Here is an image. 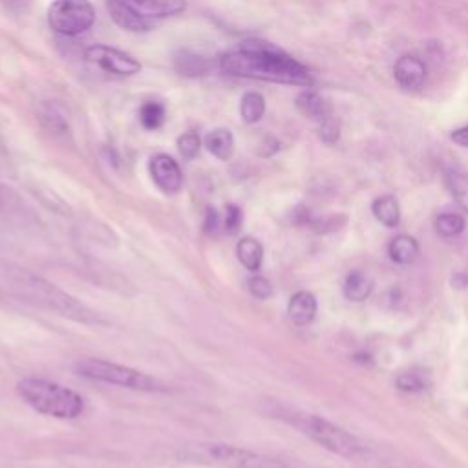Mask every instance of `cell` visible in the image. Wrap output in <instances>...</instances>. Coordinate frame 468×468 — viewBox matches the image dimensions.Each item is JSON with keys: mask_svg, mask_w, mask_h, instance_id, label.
I'll return each instance as SVG.
<instances>
[{"mask_svg": "<svg viewBox=\"0 0 468 468\" xmlns=\"http://www.w3.org/2000/svg\"><path fill=\"white\" fill-rule=\"evenodd\" d=\"M287 314L292 324L307 325L316 316V298L309 291H298L291 296L287 305Z\"/></svg>", "mask_w": 468, "mask_h": 468, "instance_id": "cell-12", "label": "cell"}, {"mask_svg": "<svg viewBox=\"0 0 468 468\" xmlns=\"http://www.w3.org/2000/svg\"><path fill=\"white\" fill-rule=\"evenodd\" d=\"M318 124V137L327 143V144H333L338 141L340 137V121L331 113L327 117H324Z\"/></svg>", "mask_w": 468, "mask_h": 468, "instance_id": "cell-25", "label": "cell"}, {"mask_svg": "<svg viewBox=\"0 0 468 468\" xmlns=\"http://www.w3.org/2000/svg\"><path fill=\"white\" fill-rule=\"evenodd\" d=\"M395 80L406 88V90H415L419 88L424 79H426V64L413 55H402L393 68Z\"/></svg>", "mask_w": 468, "mask_h": 468, "instance_id": "cell-11", "label": "cell"}, {"mask_svg": "<svg viewBox=\"0 0 468 468\" xmlns=\"http://www.w3.org/2000/svg\"><path fill=\"white\" fill-rule=\"evenodd\" d=\"M177 150L183 155V159L190 161L194 159L201 150V139L196 132H186L177 137Z\"/></svg>", "mask_w": 468, "mask_h": 468, "instance_id": "cell-24", "label": "cell"}, {"mask_svg": "<svg viewBox=\"0 0 468 468\" xmlns=\"http://www.w3.org/2000/svg\"><path fill=\"white\" fill-rule=\"evenodd\" d=\"M84 58L97 69L115 77H130L141 71V62L137 58L106 44H95L86 48Z\"/></svg>", "mask_w": 468, "mask_h": 468, "instance_id": "cell-9", "label": "cell"}, {"mask_svg": "<svg viewBox=\"0 0 468 468\" xmlns=\"http://www.w3.org/2000/svg\"><path fill=\"white\" fill-rule=\"evenodd\" d=\"M464 218L461 214H453V212H444V214H439L437 219H435V229L441 236L444 238H452V236H457L464 230Z\"/></svg>", "mask_w": 468, "mask_h": 468, "instance_id": "cell-23", "label": "cell"}, {"mask_svg": "<svg viewBox=\"0 0 468 468\" xmlns=\"http://www.w3.org/2000/svg\"><path fill=\"white\" fill-rule=\"evenodd\" d=\"M247 289H249V292H250L254 298H260V300H267V298L272 294V285H271V282H269L265 276H260V274H252V276L247 280Z\"/></svg>", "mask_w": 468, "mask_h": 468, "instance_id": "cell-27", "label": "cell"}, {"mask_svg": "<svg viewBox=\"0 0 468 468\" xmlns=\"http://www.w3.org/2000/svg\"><path fill=\"white\" fill-rule=\"evenodd\" d=\"M176 459L183 464L203 468H285L276 459L241 446L216 441L185 442L177 446Z\"/></svg>", "mask_w": 468, "mask_h": 468, "instance_id": "cell-3", "label": "cell"}, {"mask_svg": "<svg viewBox=\"0 0 468 468\" xmlns=\"http://www.w3.org/2000/svg\"><path fill=\"white\" fill-rule=\"evenodd\" d=\"M388 250L395 263L408 265V263H413L415 258L419 256V243L415 238H411L408 234H399L391 239Z\"/></svg>", "mask_w": 468, "mask_h": 468, "instance_id": "cell-17", "label": "cell"}, {"mask_svg": "<svg viewBox=\"0 0 468 468\" xmlns=\"http://www.w3.org/2000/svg\"><path fill=\"white\" fill-rule=\"evenodd\" d=\"M450 137H452V141H453L455 144L468 148V124H466V126H461V128H457V130H453Z\"/></svg>", "mask_w": 468, "mask_h": 468, "instance_id": "cell-29", "label": "cell"}, {"mask_svg": "<svg viewBox=\"0 0 468 468\" xmlns=\"http://www.w3.org/2000/svg\"><path fill=\"white\" fill-rule=\"evenodd\" d=\"M446 183H448L450 192L453 194L457 205L468 212V174L448 172Z\"/></svg>", "mask_w": 468, "mask_h": 468, "instance_id": "cell-22", "label": "cell"}, {"mask_svg": "<svg viewBox=\"0 0 468 468\" xmlns=\"http://www.w3.org/2000/svg\"><path fill=\"white\" fill-rule=\"evenodd\" d=\"M276 415L291 422L303 435H307L309 439H313L314 442H318L320 446H324L333 453H338L342 457H355L364 452V444L355 435L347 433L346 430L335 426L333 422L318 415H311L296 410H280Z\"/></svg>", "mask_w": 468, "mask_h": 468, "instance_id": "cell-6", "label": "cell"}, {"mask_svg": "<svg viewBox=\"0 0 468 468\" xmlns=\"http://www.w3.org/2000/svg\"><path fill=\"white\" fill-rule=\"evenodd\" d=\"M236 256L238 261L250 272L260 271L261 261H263V245L252 238V236H245L236 243Z\"/></svg>", "mask_w": 468, "mask_h": 468, "instance_id": "cell-16", "label": "cell"}, {"mask_svg": "<svg viewBox=\"0 0 468 468\" xmlns=\"http://www.w3.org/2000/svg\"><path fill=\"white\" fill-rule=\"evenodd\" d=\"M371 289H373V280L369 274H366L362 271H353L351 274H347L346 283H344V294L351 302L366 300L369 296Z\"/></svg>", "mask_w": 468, "mask_h": 468, "instance_id": "cell-18", "label": "cell"}, {"mask_svg": "<svg viewBox=\"0 0 468 468\" xmlns=\"http://www.w3.org/2000/svg\"><path fill=\"white\" fill-rule=\"evenodd\" d=\"M205 146L216 159L229 161L234 154L236 141H234V135L229 128H214L212 132L207 133Z\"/></svg>", "mask_w": 468, "mask_h": 468, "instance_id": "cell-14", "label": "cell"}, {"mask_svg": "<svg viewBox=\"0 0 468 468\" xmlns=\"http://www.w3.org/2000/svg\"><path fill=\"white\" fill-rule=\"evenodd\" d=\"M73 369L77 375L97 380V382H106L128 389H137V391H159L163 386L150 375L133 369L130 366L115 364L110 360L102 358H80L73 364Z\"/></svg>", "mask_w": 468, "mask_h": 468, "instance_id": "cell-7", "label": "cell"}, {"mask_svg": "<svg viewBox=\"0 0 468 468\" xmlns=\"http://www.w3.org/2000/svg\"><path fill=\"white\" fill-rule=\"evenodd\" d=\"M298 112L311 119V121H316L320 122L324 117L331 115L333 110H331V104L318 93V91H313V90H303L296 95V101H294Z\"/></svg>", "mask_w": 468, "mask_h": 468, "instance_id": "cell-13", "label": "cell"}, {"mask_svg": "<svg viewBox=\"0 0 468 468\" xmlns=\"http://www.w3.org/2000/svg\"><path fill=\"white\" fill-rule=\"evenodd\" d=\"M139 121L144 130H159L166 121V108L159 101H146L139 108Z\"/></svg>", "mask_w": 468, "mask_h": 468, "instance_id": "cell-21", "label": "cell"}, {"mask_svg": "<svg viewBox=\"0 0 468 468\" xmlns=\"http://www.w3.org/2000/svg\"><path fill=\"white\" fill-rule=\"evenodd\" d=\"M219 68L227 75L243 79L294 86L313 84V77L303 64L294 60L278 46L256 38L245 40L238 49L223 53Z\"/></svg>", "mask_w": 468, "mask_h": 468, "instance_id": "cell-1", "label": "cell"}, {"mask_svg": "<svg viewBox=\"0 0 468 468\" xmlns=\"http://www.w3.org/2000/svg\"><path fill=\"white\" fill-rule=\"evenodd\" d=\"M16 391L29 408L48 417L71 420L84 410V400L77 391L46 378L26 377L18 380Z\"/></svg>", "mask_w": 468, "mask_h": 468, "instance_id": "cell-4", "label": "cell"}, {"mask_svg": "<svg viewBox=\"0 0 468 468\" xmlns=\"http://www.w3.org/2000/svg\"><path fill=\"white\" fill-rule=\"evenodd\" d=\"M371 212L386 227H397L400 221V207L393 196L377 197L371 205Z\"/></svg>", "mask_w": 468, "mask_h": 468, "instance_id": "cell-19", "label": "cell"}, {"mask_svg": "<svg viewBox=\"0 0 468 468\" xmlns=\"http://www.w3.org/2000/svg\"><path fill=\"white\" fill-rule=\"evenodd\" d=\"M186 9V0H108L113 22L126 31H150L168 16Z\"/></svg>", "mask_w": 468, "mask_h": 468, "instance_id": "cell-5", "label": "cell"}, {"mask_svg": "<svg viewBox=\"0 0 468 468\" xmlns=\"http://www.w3.org/2000/svg\"><path fill=\"white\" fill-rule=\"evenodd\" d=\"M148 170L155 186L168 196H174L183 186V172L177 161L168 154H155L150 157Z\"/></svg>", "mask_w": 468, "mask_h": 468, "instance_id": "cell-10", "label": "cell"}, {"mask_svg": "<svg viewBox=\"0 0 468 468\" xmlns=\"http://www.w3.org/2000/svg\"><path fill=\"white\" fill-rule=\"evenodd\" d=\"M395 384H397L399 389H402V391H411V393H413V391H422V389H426V386H428L426 378H424L420 373H415V371H404V373H400V375L397 377Z\"/></svg>", "mask_w": 468, "mask_h": 468, "instance_id": "cell-26", "label": "cell"}, {"mask_svg": "<svg viewBox=\"0 0 468 468\" xmlns=\"http://www.w3.org/2000/svg\"><path fill=\"white\" fill-rule=\"evenodd\" d=\"M265 113V99L258 91H245L239 99V115L247 124L258 122Z\"/></svg>", "mask_w": 468, "mask_h": 468, "instance_id": "cell-20", "label": "cell"}, {"mask_svg": "<svg viewBox=\"0 0 468 468\" xmlns=\"http://www.w3.org/2000/svg\"><path fill=\"white\" fill-rule=\"evenodd\" d=\"M218 227H219V216H218V212L212 208V210H208V212H207L205 230H208V232H216V230H218Z\"/></svg>", "mask_w": 468, "mask_h": 468, "instance_id": "cell-31", "label": "cell"}, {"mask_svg": "<svg viewBox=\"0 0 468 468\" xmlns=\"http://www.w3.org/2000/svg\"><path fill=\"white\" fill-rule=\"evenodd\" d=\"M241 221H243L241 208L236 207V205H229V207H227V212H225V219H223L225 230L230 232V234L238 232V229L241 227Z\"/></svg>", "mask_w": 468, "mask_h": 468, "instance_id": "cell-28", "label": "cell"}, {"mask_svg": "<svg viewBox=\"0 0 468 468\" xmlns=\"http://www.w3.org/2000/svg\"><path fill=\"white\" fill-rule=\"evenodd\" d=\"M176 69L179 75L185 77H201L210 71V60L196 51L181 49L174 58Z\"/></svg>", "mask_w": 468, "mask_h": 468, "instance_id": "cell-15", "label": "cell"}, {"mask_svg": "<svg viewBox=\"0 0 468 468\" xmlns=\"http://www.w3.org/2000/svg\"><path fill=\"white\" fill-rule=\"evenodd\" d=\"M95 24L90 0H53L48 7V26L62 37H79Z\"/></svg>", "mask_w": 468, "mask_h": 468, "instance_id": "cell-8", "label": "cell"}, {"mask_svg": "<svg viewBox=\"0 0 468 468\" xmlns=\"http://www.w3.org/2000/svg\"><path fill=\"white\" fill-rule=\"evenodd\" d=\"M261 146H263V148H260V155H263V157H269V155H272V154H274V152L280 148V143H278L274 137L267 135Z\"/></svg>", "mask_w": 468, "mask_h": 468, "instance_id": "cell-30", "label": "cell"}, {"mask_svg": "<svg viewBox=\"0 0 468 468\" xmlns=\"http://www.w3.org/2000/svg\"><path fill=\"white\" fill-rule=\"evenodd\" d=\"M0 285L20 302L55 313L77 324H104V318L84 302L24 267L11 263L0 265Z\"/></svg>", "mask_w": 468, "mask_h": 468, "instance_id": "cell-2", "label": "cell"}]
</instances>
